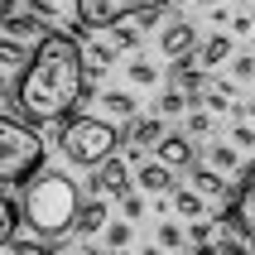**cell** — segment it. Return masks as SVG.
I'll list each match as a JSON object with an SVG mask.
<instances>
[{
	"instance_id": "1",
	"label": "cell",
	"mask_w": 255,
	"mask_h": 255,
	"mask_svg": "<svg viewBox=\"0 0 255 255\" xmlns=\"http://www.w3.org/2000/svg\"><path fill=\"white\" fill-rule=\"evenodd\" d=\"M87 97H92V72L82 58V39L68 29H53L34 48L29 68L19 72L14 106L29 126H63Z\"/></svg>"
},
{
	"instance_id": "2",
	"label": "cell",
	"mask_w": 255,
	"mask_h": 255,
	"mask_svg": "<svg viewBox=\"0 0 255 255\" xmlns=\"http://www.w3.org/2000/svg\"><path fill=\"white\" fill-rule=\"evenodd\" d=\"M77 212H82V193L68 173L43 169L24 183V198H19V217L24 227L43 241H63L72 227H77Z\"/></svg>"
},
{
	"instance_id": "3",
	"label": "cell",
	"mask_w": 255,
	"mask_h": 255,
	"mask_svg": "<svg viewBox=\"0 0 255 255\" xmlns=\"http://www.w3.org/2000/svg\"><path fill=\"white\" fill-rule=\"evenodd\" d=\"M58 149L68 164L77 169H101L106 159L121 149V130L106 121V116H68L58 126Z\"/></svg>"
},
{
	"instance_id": "4",
	"label": "cell",
	"mask_w": 255,
	"mask_h": 255,
	"mask_svg": "<svg viewBox=\"0 0 255 255\" xmlns=\"http://www.w3.org/2000/svg\"><path fill=\"white\" fill-rule=\"evenodd\" d=\"M43 159H48V144L39 130L19 116H0V183L24 188L34 173H43Z\"/></svg>"
},
{
	"instance_id": "5",
	"label": "cell",
	"mask_w": 255,
	"mask_h": 255,
	"mask_svg": "<svg viewBox=\"0 0 255 255\" xmlns=\"http://www.w3.org/2000/svg\"><path fill=\"white\" fill-rule=\"evenodd\" d=\"M222 236L236 246V255H255V164L246 169L241 188L231 193V202L222 207Z\"/></svg>"
},
{
	"instance_id": "6",
	"label": "cell",
	"mask_w": 255,
	"mask_h": 255,
	"mask_svg": "<svg viewBox=\"0 0 255 255\" xmlns=\"http://www.w3.org/2000/svg\"><path fill=\"white\" fill-rule=\"evenodd\" d=\"M77 5V29L72 34H92V29H111L121 19H135L144 10H169V0H72Z\"/></svg>"
},
{
	"instance_id": "7",
	"label": "cell",
	"mask_w": 255,
	"mask_h": 255,
	"mask_svg": "<svg viewBox=\"0 0 255 255\" xmlns=\"http://www.w3.org/2000/svg\"><path fill=\"white\" fill-rule=\"evenodd\" d=\"M198 24L193 19H169V24L159 29V53L169 58V63H178V58H188V53H198Z\"/></svg>"
},
{
	"instance_id": "8",
	"label": "cell",
	"mask_w": 255,
	"mask_h": 255,
	"mask_svg": "<svg viewBox=\"0 0 255 255\" xmlns=\"http://www.w3.org/2000/svg\"><path fill=\"white\" fill-rule=\"evenodd\" d=\"M92 173H97V178H92V198H116L121 202L130 193V164L121 154H111L101 169H92Z\"/></svg>"
},
{
	"instance_id": "9",
	"label": "cell",
	"mask_w": 255,
	"mask_h": 255,
	"mask_svg": "<svg viewBox=\"0 0 255 255\" xmlns=\"http://www.w3.org/2000/svg\"><path fill=\"white\" fill-rule=\"evenodd\" d=\"M154 159H159V164H169L173 173H188L193 164H198V149H193V135H164V140L154 144Z\"/></svg>"
},
{
	"instance_id": "10",
	"label": "cell",
	"mask_w": 255,
	"mask_h": 255,
	"mask_svg": "<svg viewBox=\"0 0 255 255\" xmlns=\"http://www.w3.org/2000/svg\"><path fill=\"white\" fill-rule=\"evenodd\" d=\"M169 135V126H164V116H135L130 121V130H126V140H130V149H154L159 140Z\"/></svg>"
},
{
	"instance_id": "11",
	"label": "cell",
	"mask_w": 255,
	"mask_h": 255,
	"mask_svg": "<svg viewBox=\"0 0 255 255\" xmlns=\"http://www.w3.org/2000/svg\"><path fill=\"white\" fill-rule=\"evenodd\" d=\"M193 188H198L207 202H231V188H227V173H217L212 164H193Z\"/></svg>"
},
{
	"instance_id": "12",
	"label": "cell",
	"mask_w": 255,
	"mask_h": 255,
	"mask_svg": "<svg viewBox=\"0 0 255 255\" xmlns=\"http://www.w3.org/2000/svg\"><path fill=\"white\" fill-rule=\"evenodd\" d=\"M135 188H140V193H173V169L169 164H159V159H144L140 169H135Z\"/></svg>"
},
{
	"instance_id": "13",
	"label": "cell",
	"mask_w": 255,
	"mask_h": 255,
	"mask_svg": "<svg viewBox=\"0 0 255 255\" xmlns=\"http://www.w3.org/2000/svg\"><path fill=\"white\" fill-rule=\"evenodd\" d=\"M106 227H111V207H106V198H87L72 231H77V236H101Z\"/></svg>"
},
{
	"instance_id": "14",
	"label": "cell",
	"mask_w": 255,
	"mask_h": 255,
	"mask_svg": "<svg viewBox=\"0 0 255 255\" xmlns=\"http://www.w3.org/2000/svg\"><path fill=\"white\" fill-rule=\"evenodd\" d=\"M236 58V48H231V34H207V39L198 43V68H222V63H231Z\"/></svg>"
},
{
	"instance_id": "15",
	"label": "cell",
	"mask_w": 255,
	"mask_h": 255,
	"mask_svg": "<svg viewBox=\"0 0 255 255\" xmlns=\"http://www.w3.org/2000/svg\"><path fill=\"white\" fill-rule=\"evenodd\" d=\"M29 58H34V48H29V43H19L14 34H5V29H0V68L19 77V72L29 68Z\"/></svg>"
},
{
	"instance_id": "16",
	"label": "cell",
	"mask_w": 255,
	"mask_h": 255,
	"mask_svg": "<svg viewBox=\"0 0 255 255\" xmlns=\"http://www.w3.org/2000/svg\"><path fill=\"white\" fill-rule=\"evenodd\" d=\"M169 198H173V212L188 217V222H202V217H207V198H202L193 183H188V188H173Z\"/></svg>"
},
{
	"instance_id": "17",
	"label": "cell",
	"mask_w": 255,
	"mask_h": 255,
	"mask_svg": "<svg viewBox=\"0 0 255 255\" xmlns=\"http://www.w3.org/2000/svg\"><path fill=\"white\" fill-rule=\"evenodd\" d=\"M97 106H101L106 116H116V121H135V116H140V106H135V97H130V92H101Z\"/></svg>"
},
{
	"instance_id": "18",
	"label": "cell",
	"mask_w": 255,
	"mask_h": 255,
	"mask_svg": "<svg viewBox=\"0 0 255 255\" xmlns=\"http://www.w3.org/2000/svg\"><path fill=\"white\" fill-rule=\"evenodd\" d=\"M207 164H212L217 173H246V164H241V149H236V144H212V149H207Z\"/></svg>"
},
{
	"instance_id": "19",
	"label": "cell",
	"mask_w": 255,
	"mask_h": 255,
	"mask_svg": "<svg viewBox=\"0 0 255 255\" xmlns=\"http://www.w3.org/2000/svg\"><path fill=\"white\" fill-rule=\"evenodd\" d=\"M188 111H193V97H188L183 87H169V92L154 101V116H164V121H169V116H188Z\"/></svg>"
},
{
	"instance_id": "20",
	"label": "cell",
	"mask_w": 255,
	"mask_h": 255,
	"mask_svg": "<svg viewBox=\"0 0 255 255\" xmlns=\"http://www.w3.org/2000/svg\"><path fill=\"white\" fill-rule=\"evenodd\" d=\"M19 222H24V217H19V207H14V202L0 193V251H5V246L19 236Z\"/></svg>"
},
{
	"instance_id": "21",
	"label": "cell",
	"mask_w": 255,
	"mask_h": 255,
	"mask_svg": "<svg viewBox=\"0 0 255 255\" xmlns=\"http://www.w3.org/2000/svg\"><path fill=\"white\" fill-rule=\"evenodd\" d=\"M101 241H106V251H130V241H135V222H111V227L101 231Z\"/></svg>"
},
{
	"instance_id": "22",
	"label": "cell",
	"mask_w": 255,
	"mask_h": 255,
	"mask_svg": "<svg viewBox=\"0 0 255 255\" xmlns=\"http://www.w3.org/2000/svg\"><path fill=\"white\" fill-rule=\"evenodd\" d=\"M106 34H111V43L121 48V53H130V48L140 43V34H144V29H140V19H121V24H111Z\"/></svg>"
},
{
	"instance_id": "23",
	"label": "cell",
	"mask_w": 255,
	"mask_h": 255,
	"mask_svg": "<svg viewBox=\"0 0 255 255\" xmlns=\"http://www.w3.org/2000/svg\"><path fill=\"white\" fill-rule=\"evenodd\" d=\"M126 77H130L135 87H154V82H159V68L149 63V58H130V63H126Z\"/></svg>"
},
{
	"instance_id": "24",
	"label": "cell",
	"mask_w": 255,
	"mask_h": 255,
	"mask_svg": "<svg viewBox=\"0 0 255 255\" xmlns=\"http://www.w3.org/2000/svg\"><path fill=\"white\" fill-rule=\"evenodd\" d=\"M154 246H164V251H183V246H188V231L178 227V222H159Z\"/></svg>"
},
{
	"instance_id": "25",
	"label": "cell",
	"mask_w": 255,
	"mask_h": 255,
	"mask_svg": "<svg viewBox=\"0 0 255 255\" xmlns=\"http://www.w3.org/2000/svg\"><path fill=\"white\" fill-rule=\"evenodd\" d=\"M10 255H58L53 251V241H43V236H34V241H24V236H14L10 246H5Z\"/></svg>"
},
{
	"instance_id": "26",
	"label": "cell",
	"mask_w": 255,
	"mask_h": 255,
	"mask_svg": "<svg viewBox=\"0 0 255 255\" xmlns=\"http://www.w3.org/2000/svg\"><path fill=\"white\" fill-rule=\"evenodd\" d=\"M183 135H193V140L212 135V111H207V106H193V111H188V130H183Z\"/></svg>"
},
{
	"instance_id": "27",
	"label": "cell",
	"mask_w": 255,
	"mask_h": 255,
	"mask_svg": "<svg viewBox=\"0 0 255 255\" xmlns=\"http://www.w3.org/2000/svg\"><path fill=\"white\" fill-rule=\"evenodd\" d=\"M121 217H126V222H140V217H144V198L135 193V188L121 198Z\"/></svg>"
},
{
	"instance_id": "28",
	"label": "cell",
	"mask_w": 255,
	"mask_h": 255,
	"mask_svg": "<svg viewBox=\"0 0 255 255\" xmlns=\"http://www.w3.org/2000/svg\"><path fill=\"white\" fill-rule=\"evenodd\" d=\"M231 77H236V82H251L255 77V53H236L231 58Z\"/></svg>"
},
{
	"instance_id": "29",
	"label": "cell",
	"mask_w": 255,
	"mask_h": 255,
	"mask_svg": "<svg viewBox=\"0 0 255 255\" xmlns=\"http://www.w3.org/2000/svg\"><path fill=\"white\" fill-rule=\"evenodd\" d=\"M231 144H236V149H255V126L251 121H236V126H231Z\"/></svg>"
},
{
	"instance_id": "30",
	"label": "cell",
	"mask_w": 255,
	"mask_h": 255,
	"mask_svg": "<svg viewBox=\"0 0 255 255\" xmlns=\"http://www.w3.org/2000/svg\"><path fill=\"white\" fill-rule=\"evenodd\" d=\"M19 10H29V14H39L43 24H53V19H58V5H53V0H24V5H19Z\"/></svg>"
},
{
	"instance_id": "31",
	"label": "cell",
	"mask_w": 255,
	"mask_h": 255,
	"mask_svg": "<svg viewBox=\"0 0 255 255\" xmlns=\"http://www.w3.org/2000/svg\"><path fill=\"white\" fill-rule=\"evenodd\" d=\"M251 29H255L251 14H231V34H251Z\"/></svg>"
},
{
	"instance_id": "32",
	"label": "cell",
	"mask_w": 255,
	"mask_h": 255,
	"mask_svg": "<svg viewBox=\"0 0 255 255\" xmlns=\"http://www.w3.org/2000/svg\"><path fill=\"white\" fill-rule=\"evenodd\" d=\"M212 24H227L231 29V10H227V5H212Z\"/></svg>"
},
{
	"instance_id": "33",
	"label": "cell",
	"mask_w": 255,
	"mask_h": 255,
	"mask_svg": "<svg viewBox=\"0 0 255 255\" xmlns=\"http://www.w3.org/2000/svg\"><path fill=\"white\" fill-rule=\"evenodd\" d=\"M236 116H241V121H251V126H255V97H251V101H241V106H236Z\"/></svg>"
},
{
	"instance_id": "34",
	"label": "cell",
	"mask_w": 255,
	"mask_h": 255,
	"mask_svg": "<svg viewBox=\"0 0 255 255\" xmlns=\"http://www.w3.org/2000/svg\"><path fill=\"white\" fill-rule=\"evenodd\" d=\"M77 255H111V251H106V246H92V241H82V246H77Z\"/></svg>"
},
{
	"instance_id": "35",
	"label": "cell",
	"mask_w": 255,
	"mask_h": 255,
	"mask_svg": "<svg viewBox=\"0 0 255 255\" xmlns=\"http://www.w3.org/2000/svg\"><path fill=\"white\" fill-rule=\"evenodd\" d=\"M5 97H10V72L0 68V101H5Z\"/></svg>"
},
{
	"instance_id": "36",
	"label": "cell",
	"mask_w": 255,
	"mask_h": 255,
	"mask_svg": "<svg viewBox=\"0 0 255 255\" xmlns=\"http://www.w3.org/2000/svg\"><path fill=\"white\" fill-rule=\"evenodd\" d=\"M193 255H227V251H222V246H198Z\"/></svg>"
},
{
	"instance_id": "37",
	"label": "cell",
	"mask_w": 255,
	"mask_h": 255,
	"mask_svg": "<svg viewBox=\"0 0 255 255\" xmlns=\"http://www.w3.org/2000/svg\"><path fill=\"white\" fill-rule=\"evenodd\" d=\"M140 255H169V251H164V246H144Z\"/></svg>"
},
{
	"instance_id": "38",
	"label": "cell",
	"mask_w": 255,
	"mask_h": 255,
	"mask_svg": "<svg viewBox=\"0 0 255 255\" xmlns=\"http://www.w3.org/2000/svg\"><path fill=\"white\" fill-rule=\"evenodd\" d=\"M193 5H202V10H212V5H222V0H193Z\"/></svg>"
},
{
	"instance_id": "39",
	"label": "cell",
	"mask_w": 255,
	"mask_h": 255,
	"mask_svg": "<svg viewBox=\"0 0 255 255\" xmlns=\"http://www.w3.org/2000/svg\"><path fill=\"white\" fill-rule=\"evenodd\" d=\"M111 255H130V251H111Z\"/></svg>"
},
{
	"instance_id": "40",
	"label": "cell",
	"mask_w": 255,
	"mask_h": 255,
	"mask_svg": "<svg viewBox=\"0 0 255 255\" xmlns=\"http://www.w3.org/2000/svg\"><path fill=\"white\" fill-rule=\"evenodd\" d=\"M246 5H255V0H246Z\"/></svg>"
}]
</instances>
